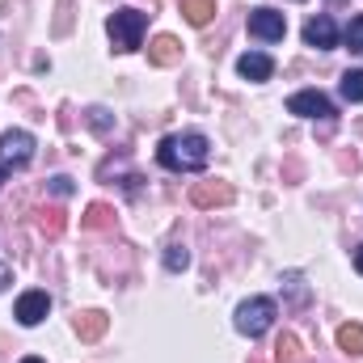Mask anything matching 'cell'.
<instances>
[{"label":"cell","mask_w":363,"mask_h":363,"mask_svg":"<svg viewBox=\"0 0 363 363\" xmlns=\"http://www.w3.org/2000/svg\"><path fill=\"white\" fill-rule=\"evenodd\" d=\"M182 17L190 26H207L216 17V0H182Z\"/></svg>","instance_id":"13"},{"label":"cell","mask_w":363,"mask_h":363,"mask_svg":"<svg viewBox=\"0 0 363 363\" xmlns=\"http://www.w3.org/2000/svg\"><path fill=\"white\" fill-rule=\"evenodd\" d=\"M304 43L317 47V51H334V47H338V26H334V17H325V13L308 17V21H304Z\"/></svg>","instance_id":"9"},{"label":"cell","mask_w":363,"mask_h":363,"mask_svg":"<svg viewBox=\"0 0 363 363\" xmlns=\"http://www.w3.org/2000/svg\"><path fill=\"white\" fill-rule=\"evenodd\" d=\"M81 224H85V228H106V224H110V207H106V203H89L85 216H81Z\"/></svg>","instance_id":"17"},{"label":"cell","mask_w":363,"mask_h":363,"mask_svg":"<svg viewBox=\"0 0 363 363\" xmlns=\"http://www.w3.org/2000/svg\"><path fill=\"white\" fill-rule=\"evenodd\" d=\"M274 317H279V304H274L271 296H250V300L237 304V330L245 338H262L274 325Z\"/></svg>","instance_id":"3"},{"label":"cell","mask_w":363,"mask_h":363,"mask_svg":"<svg viewBox=\"0 0 363 363\" xmlns=\"http://www.w3.org/2000/svg\"><path fill=\"white\" fill-rule=\"evenodd\" d=\"M106 325H110V317L97 313V308H89V313L77 317V338H81V342H97V338L106 334Z\"/></svg>","instance_id":"12"},{"label":"cell","mask_w":363,"mask_h":363,"mask_svg":"<svg viewBox=\"0 0 363 363\" xmlns=\"http://www.w3.org/2000/svg\"><path fill=\"white\" fill-rule=\"evenodd\" d=\"M274 359L279 363H296L300 359V338H296V334H283L279 347H274Z\"/></svg>","instance_id":"16"},{"label":"cell","mask_w":363,"mask_h":363,"mask_svg":"<svg viewBox=\"0 0 363 363\" xmlns=\"http://www.w3.org/2000/svg\"><path fill=\"white\" fill-rule=\"evenodd\" d=\"M21 363H47V359H38V355H26V359H21Z\"/></svg>","instance_id":"26"},{"label":"cell","mask_w":363,"mask_h":363,"mask_svg":"<svg viewBox=\"0 0 363 363\" xmlns=\"http://www.w3.org/2000/svg\"><path fill=\"white\" fill-rule=\"evenodd\" d=\"M51 194L68 199V194H72V178H51Z\"/></svg>","instance_id":"21"},{"label":"cell","mask_w":363,"mask_h":363,"mask_svg":"<svg viewBox=\"0 0 363 363\" xmlns=\"http://www.w3.org/2000/svg\"><path fill=\"white\" fill-rule=\"evenodd\" d=\"M157 161L174 174H199L211 161V140L203 131H182V135H165L157 144Z\"/></svg>","instance_id":"1"},{"label":"cell","mask_w":363,"mask_h":363,"mask_svg":"<svg viewBox=\"0 0 363 363\" xmlns=\"http://www.w3.org/2000/svg\"><path fill=\"white\" fill-rule=\"evenodd\" d=\"M355 271L363 274V245H359V250H355Z\"/></svg>","instance_id":"24"},{"label":"cell","mask_w":363,"mask_h":363,"mask_svg":"<svg viewBox=\"0 0 363 363\" xmlns=\"http://www.w3.org/2000/svg\"><path fill=\"white\" fill-rule=\"evenodd\" d=\"M9 279H13V267H9V262H0V291L9 287Z\"/></svg>","instance_id":"23"},{"label":"cell","mask_w":363,"mask_h":363,"mask_svg":"<svg viewBox=\"0 0 363 363\" xmlns=\"http://www.w3.org/2000/svg\"><path fill=\"white\" fill-rule=\"evenodd\" d=\"M233 199H237V190L220 178L194 182V186H190V203H194V207H228Z\"/></svg>","instance_id":"8"},{"label":"cell","mask_w":363,"mask_h":363,"mask_svg":"<svg viewBox=\"0 0 363 363\" xmlns=\"http://www.w3.org/2000/svg\"><path fill=\"white\" fill-rule=\"evenodd\" d=\"M106 30H110V43H114V51H135V47L144 43L148 13H140V9H118V13H110Z\"/></svg>","instance_id":"2"},{"label":"cell","mask_w":363,"mask_h":363,"mask_svg":"<svg viewBox=\"0 0 363 363\" xmlns=\"http://www.w3.org/2000/svg\"><path fill=\"white\" fill-rule=\"evenodd\" d=\"M89 123L97 131H110V118H106V110H89Z\"/></svg>","instance_id":"22"},{"label":"cell","mask_w":363,"mask_h":363,"mask_svg":"<svg viewBox=\"0 0 363 363\" xmlns=\"http://www.w3.org/2000/svg\"><path fill=\"white\" fill-rule=\"evenodd\" d=\"M30 157H34V135L30 131H4L0 135V161L4 165H30Z\"/></svg>","instance_id":"7"},{"label":"cell","mask_w":363,"mask_h":363,"mask_svg":"<svg viewBox=\"0 0 363 363\" xmlns=\"http://www.w3.org/2000/svg\"><path fill=\"white\" fill-rule=\"evenodd\" d=\"M250 34L258 38V43H283V34H287V17L279 13V9H254L250 13Z\"/></svg>","instance_id":"5"},{"label":"cell","mask_w":363,"mask_h":363,"mask_svg":"<svg viewBox=\"0 0 363 363\" xmlns=\"http://www.w3.org/2000/svg\"><path fill=\"white\" fill-rule=\"evenodd\" d=\"M347 47L351 51H363V13L351 17V26H347Z\"/></svg>","instance_id":"19"},{"label":"cell","mask_w":363,"mask_h":363,"mask_svg":"<svg viewBox=\"0 0 363 363\" xmlns=\"http://www.w3.org/2000/svg\"><path fill=\"white\" fill-rule=\"evenodd\" d=\"M148 60L157 64V68H169V64H178L182 60V43L174 34H157L152 43H148Z\"/></svg>","instance_id":"11"},{"label":"cell","mask_w":363,"mask_h":363,"mask_svg":"<svg viewBox=\"0 0 363 363\" xmlns=\"http://www.w3.org/2000/svg\"><path fill=\"white\" fill-rule=\"evenodd\" d=\"M237 72L245 77V81H271L274 77V60L267 51H245L241 60H237Z\"/></svg>","instance_id":"10"},{"label":"cell","mask_w":363,"mask_h":363,"mask_svg":"<svg viewBox=\"0 0 363 363\" xmlns=\"http://www.w3.org/2000/svg\"><path fill=\"white\" fill-rule=\"evenodd\" d=\"M283 283H287V291H291V300H296V304H300V300L308 296V291H304V279H300V274H287Z\"/></svg>","instance_id":"20"},{"label":"cell","mask_w":363,"mask_h":363,"mask_svg":"<svg viewBox=\"0 0 363 363\" xmlns=\"http://www.w3.org/2000/svg\"><path fill=\"white\" fill-rule=\"evenodd\" d=\"M338 93H342V101H363V68H355V72H342V85H338Z\"/></svg>","instance_id":"15"},{"label":"cell","mask_w":363,"mask_h":363,"mask_svg":"<svg viewBox=\"0 0 363 363\" xmlns=\"http://www.w3.org/2000/svg\"><path fill=\"white\" fill-rule=\"evenodd\" d=\"M165 267H169V271H186V267H190L186 245H169V250H165Z\"/></svg>","instance_id":"18"},{"label":"cell","mask_w":363,"mask_h":363,"mask_svg":"<svg viewBox=\"0 0 363 363\" xmlns=\"http://www.w3.org/2000/svg\"><path fill=\"white\" fill-rule=\"evenodd\" d=\"M47 313H51V296L47 291H21L17 296V308H13V317H17V325H38V321H47Z\"/></svg>","instance_id":"6"},{"label":"cell","mask_w":363,"mask_h":363,"mask_svg":"<svg viewBox=\"0 0 363 363\" xmlns=\"http://www.w3.org/2000/svg\"><path fill=\"white\" fill-rule=\"evenodd\" d=\"M287 114H300V118H334V101L321 89H300L287 97Z\"/></svg>","instance_id":"4"},{"label":"cell","mask_w":363,"mask_h":363,"mask_svg":"<svg viewBox=\"0 0 363 363\" xmlns=\"http://www.w3.org/2000/svg\"><path fill=\"white\" fill-rule=\"evenodd\" d=\"M338 347H342L347 355H363V325L359 321H347V325L338 330Z\"/></svg>","instance_id":"14"},{"label":"cell","mask_w":363,"mask_h":363,"mask_svg":"<svg viewBox=\"0 0 363 363\" xmlns=\"http://www.w3.org/2000/svg\"><path fill=\"white\" fill-rule=\"evenodd\" d=\"M4 182H9V165H4V161H0V186H4Z\"/></svg>","instance_id":"25"}]
</instances>
